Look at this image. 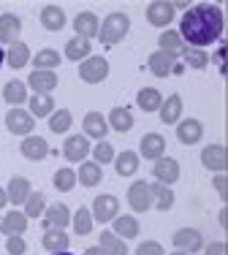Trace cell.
I'll return each instance as SVG.
<instances>
[{
	"label": "cell",
	"mask_w": 228,
	"mask_h": 255,
	"mask_svg": "<svg viewBox=\"0 0 228 255\" xmlns=\"http://www.w3.org/2000/svg\"><path fill=\"white\" fill-rule=\"evenodd\" d=\"M8 204V196H5V187H0V209Z\"/></svg>",
	"instance_id": "f907efd6"
},
{
	"label": "cell",
	"mask_w": 228,
	"mask_h": 255,
	"mask_svg": "<svg viewBox=\"0 0 228 255\" xmlns=\"http://www.w3.org/2000/svg\"><path fill=\"white\" fill-rule=\"evenodd\" d=\"M174 247L177 250H182V253H201L204 250V236H201V231H196V228H179L177 234H174Z\"/></svg>",
	"instance_id": "8992f818"
},
{
	"label": "cell",
	"mask_w": 228,
	"mask_h": 255,
	"mask_svg": "<svg viewBox=\"0 0 228 255\" xmlns=\"http://www.w3.org/2000/svg\"><path fill=\"white\" fill-rule=\"evenodd\" d=\"M136 255H166L163 253V245H160V242H141L139 247H136Z\"/></svg>",
	"instance_id": "bcb514c9"
},
{
	"label": "cell",
	"mask_w": 228,
	"mask_h": 255,
	"mask_svg": "<svg viewBox=\"0 0 228 255\" xmlns=\"http://www.w3.org/2000/svg\"><path fill=\"white\" fill-rule=\"evenodd\" d=\"M82 128H85V136L95 138V141H104L106 133H109V125H106V117L101 112H87L85 120H82Z\"/></svg>",
	"instance_id": "e0dca14e"
},
{
	"label": "cell",
	"mask_w": 228,
	"mask_h": 255,
	"mask_svg": "<svg viewBox=\"0 0 228 255\" xmlns=\"http://www.w3.org/2000/svg\"><path fill=\"white\" fill-rule=\"evenodd\" d=\"M55 87H57L55 71H33L27 76V90H33V95H52Z\"/></svg>",
	"instance_id": "8fae6325"
},
{
	"label": "cell",
	"mask_w": 228,
	"mask_h": 255,
	"mask_svg": "<svg viewBox=\"0 0 228 255\" xmlns=\"http://www.w3.org/2000/svg\"><path fill=\"white\" fill-rule=\"evenodd\" d=\"M152 174H155V182H160V185H174V182L179 179V163L174 160V157H158V160L152 163Z\"/></svg>",
	"instance_id": "ba28073f"
},
{
	"label": "cell",
	"mask_w": 228,
	"mask_h": 255,
	"mask_svg": "<svg viewBox=\"0 0 228 255\" xmlns=\"http://www.w3.org/2000/svg\"><path fill=\"white\" fill-rule=\"evenodd\" d=\"M19 149H22V155H25L27 160H44V157L49 155V144H46V138L35 136V133L22 138Z\"/></svg>",
	"instance_id": "ac0fdd59"
},
{
	"label": "cell",
	"mask_w": 228,
	"mask_h": 255,
	"mask_svg": "<svg viewBox=\"0 0 228 255\" xmlns=\"http://www.w3.org/2000/svg\"><path fill=\"white\" fill-rule=\"evenodd\" d=\"M128 204L133 212H147L152 209V196H149V182L136 179L133 185L128 187Z\"/></svg>",
	"instance_id": "5b68a950"
},
{
	"label": "cell",
	"mask_w": 228,
	"mask_h": 255,
	"mask_svg": "<svg viewBox=\"0 0 228 255\" xmlns=\"http://www.w3.org/2000/svg\"><path fill=\"white\" fill-rule=\"evenodd\" d=\"M30 193H33V187H30V182H27L25 177H11L8 187H5V196H8V201L16 204V206L25 204Z\"/></svg>",
	"instance_id": "83f0119b"
},
{
	"label": "cell",
	"mask_w": 228,
	"mask_h": 255,
	"mask_svg": "<svg viewBox=\"0 0 228 255\" xmlns=\"http://www.w3.org/2000/svg\"><path fill=\"white\" fill-rule=\"evenodd\" d=\"M139 231H141V226L133 215H117L112 220V234H117L119 239H136Z\"/></svg>",
	"instance_id": "ffe728a7"
},
{
	"label": "cell",
	"mask_w": 228,
	"mask_h": 255,
	"mask_svg": "<svg viewBox=\"0 0 228 255\" xmlns=\"http://www.w3.org/2000/svg\"><path fill=\"white\" fill-rule=\"evenodd\" d=\"M136 103H139L141 112H158L160 103H163V95H160V90H155V87H141L139 95H136Z\"/></svg>",
	"instance_id": "e575fe53"
},
{
	"label": "cell",
	"mask_w": 228,
	"mask_h": 255,
	"mask_svg": "<svg viewBox=\"0 0 228 255\" xmlns=\"http://www.w3.org/2000/svg\"><path fill=\"white\" fill-rule=\"evenodd\" d=\"M98 247L106 255H128V245H125V239H119L117 234H112V231H104V234H101Z\"/></svg>",
	"instance_id": "8d00e7d4"
},
{
	"label": "cell",
	"mask_w": 228,
	"mask_h": 255,
	"mask_svg": "<svg viewBox=\"0 0 228 255\" xmlns=\"http://www.w3.org/2000/svg\"><path fill=\"white\" fill-rule=\"evenodd\" d=\"M5 63H8L11 68H25L30 63V46L25 41H14V44L8 46V52H5Z\"/></svg>",
	"instance_id": "1f68e13d"
},
{
	"label": "cell",
	"mask_w": 228,
	"mask_h": 255,
	"mask_svg": "<svg viewBox=\"0 0 228 255\" xmlns=\"http://www.w3.org/2000/svg\"><path fill=\"white\" fill-rule=\"evenodd\" d=\"M30 60H33V65H35L33 71H55L57 65L63 63V57H60L57 49H41V52H35Z\"/></svg>",
	"instance_id": "d6a6232c"
},
{
	"label": "cell",
	"mask_w": 228,
	"mask_h": 255,
	"mask_svg": "<svg viewBox=\"0 0 228 255\" xmlns=\"http://www.w3.org/2000/svg\"><path fill=\"white\" fill-rule=\"evenodd\" d=\"M93 212H90V206H79L76 209V215H71V226H74V234L76 236H87L93 234Z\"/></svg>",
	"instance_id": "836d02e7"
},
{
	"label": "cell",
	"mask_w": 228,
	"mask_h": 255,
	"mask_svg": "<svg viewBox=\"0 0 228 255\" xmlns=\"http://www.w3.org/2000/svg\"><path fill=\"white\" fill-rule=\"evenodd\" d=\"M182 57H185V65H190V68H196V71H204L209 65L207 49H190V46H185Z\"/></svg>",
	"instance_id": "b9f144b4"
},
{
	"label": "cell",
	"mask_w": 228,
	"mask_h": 255,
	"mask_svg": "<svg viewBox=\"0 0 228 255\" xmlns=\"http://www.w3.org/2000/svg\"><path fill=\"white\" fill-rule=\"evenodd\" d=\"M171 255H188V253H182V250H174Z\"/></svg>",
	"instance_id": "db71d44e"
},
{
	"label": "cell",
	"mask_w": 228,
	"mask_h": 255,
	"mask_svg": "<svg viewBox=\"0 0 228 255\" xmlns=\"http://www.w3.org/2000/svg\"><path fill=\"white\" fill-rule=\"evenodd\" d=\"M3 60H5V52L0 49V68H3Z\"/></svg>",
	"instance_id": "f5cc1de1"
},
{
	"label": "cell",
	"mask_w": 228,
	"mask_h": 255,
	"mask_svg": "<svg viewBox=\"0 0 228 255\" xmlns=\"http://www.w3.org/2000/svg\"><path fill=\"white\" fill-rule=\"evenodd\" d=\"M226 147L223 144H209V147H204L201 149V163H204V168H209V171H215V174H223L226 171Z\"/></svg>",
	"instance_id": "4fadbf2b"
},
{
	"label": "cell",
	"mask_w": 228,
	"mask_h": 255,
	"mask_svg": "<svg viewBox=\"0 0 228 255\" xmlns=\"http://www.w3.org/2000/svg\"><path fill=\"white\" fill-rule=\"evenodd\" d=\"M93 220H98V223H112L114 217H117V212H119V201L114 196H109V193H104V196H98L93 201Z\"/></svg>",
	"instance_id": "52a82bcc"
},
{
	"label": "cell",
	"mask_w": 228,
	"mask_h": 255,
	"mask_svg": "<svg viewBox=\"0 0 228 255\" xmlns=\"http://www.w3.org/2000/svg\"><path fill=\"white\" fill-rule=\"evenodd\" d=\"M149 196H152V206L160 212H169L174 206V190L169 185H160V182H152L149 185Z\"/></svg>",
	"instance_id": "f1b7e54d"
},
{
	"label": "cell",
	"mask_w": 228,
	"mask_h": 255,
	"mask_svg": "<svg viewBox=\"0 0 228 255\" xmlns=\"http://www.w3.org/2000/svg\"><path fill=\"white\" fill-rule=\"evenodd\" d=\"M109 76V60L101 57V54H90L87 60L79 63V79L87 84H98Z\"/></svg>",
	"instance_id": "3957f363"
},
{
	"label": "cell",
	"mask_w": 228,
	"mask_h": 255,
	"mask_svg": "<svg viewBox=\"0 0 228 255\" xmlns=\"http://www.w3.org/2000/svg\"><path fill=\"white\" fill-rule=\"evenodd\" d=\"M41 217H44V228L46 231H63L71 223V212H68L65 204H49Z\"/></svg>",
	"instance_id": "30bf717a"
},
{
	"label": "cell",
	"mask_w": 228,
	"mask_h": 255,
	"mask_svg": "<svg viewBox=\"0 0 228 255\" xmlns=\"http://www.w3.org/2000/svg\"><path fill=\"white\" fill-rule=\"evenodd\" d=\"M52 255H71V253H68V250H65V253H52Z\"/></svg>",
	"instance_id": "11a10c76"
},
{
	"label": "cell",
	"mask_w": 228,
	"mask_h": 255,
	"mask_svg": "<svg viewBox=\"0 0 228 255\" xmlns=\"http://www.w3.org/2000/svg\"><path fill=\"white\" fill-rule=\"evenodd\" d=\"M0 231H3L5 236H22L27 231L25 212H5V215L0 217Z\"/></svg>",
	"instance_id": "603a6c76"
},
{
	"label": "cell",
	"mask_w": 228,
	"mask_h": 255,
	"mask_svg": "<svg viewBox=\"0 0 228 255\" xmlns=\"http://www.w3.org/2000/svg\"><path fill=\"white\" fill-rule=\"evenodd\" d=\"M212 60H215V63H218V65H223V49H218V54H215Z\"/></svg>",
	"instance_id": "816d5d0a"
},
{
	"label": "cell",
	"mask_w": 228,
	"mask_h": 255,
	"mask_svg": "<svg viewBox=\"0 0 228 255\" xmlns=\"http://www.w3.org/2000/svg\"><path fill=\"white\" fill-rule=\"evenodd\" d=\"M90 138L87 136H68L65 138V144H63V155H65V160L68 163H82V160H87V155H90Z\"/></svg>",
	"instance_id": "9c48e42d"
},
{
	"label": "cell",
	"mask_w": 228,
	"mask_h": 255,
	"mask_svg": "<svg viewBox=\"0 0 228 255\" xmlns=\"http://www.w3.org/2000/svg\"><path fill=\"white\" fill-rule=\"evenodd\" d=\"M204 136V125L199 120L188 117V120H179L177 123V138L179 144H185V147H190V144H199Z\"/></svg>",
	"instance_id": "9a60e30c"
},
{
	"label": "cell",
	"mask_w": 228,
	"mask_h": 255,
	"mask_svg": "<svg viewBox=\"0 0 228 255\" xmlns=\"http://www.w3.org/2000/svg\"><path fill=\"white\" fill-rule=\"evenodd\" d=\"M215 190L220 193V198H226V177L223 174H215Z\"/></svg>",
	"instance_id": "c3c4849f"
},
{
	"label": "cell",
	"mask_w": 228,
	"mask_h": 255,
	"mask_svg": "<svg viewBox=\"0 0 228 255\" xmlns=\"http://www.w3.org/2000/svg\"><path fill=\"white\" fill-rule=\"evenodd\" d=\"M41 245H44V250L49 253H65L71 245V236L65 234V231H46L44 239H41Z\"/></svg>",
	"instance_id": "d590c367"
},
{
	"label": "cell",
	"mask_w": 228,
	"mask_h": 255,
	"mask_svg": "<svg viewBox=\"0 0 228 255\" xmlns=\"http://www.w3.org/2000/svg\"><path fill=\"white\" fill-rule=\"evenodd\" d=\"M223 35V11L220 5L199 3L193 8H185L179 19V38L190 49H207L209 44Z\"/></svg>",
	"instance_id": "6da1fadb"
},
{
	"label": "cell",
	"mask_w": 228,
	"mask_h": 255,
	"mask_svg": "<svg viewBox=\"0 0 228 255\" xmlns=\"http://www.w3.org/2000/svg\"><path fill=\"white\" fill-rule=\"evenodd\" d=\"M158 52H166L177 60V57H182V52H185V41L179 38L177 30H163V35L158 38Z\"/></svg>",
	"instance_id": "484cf974"
},
{
	"label": "cell",
	"mask_w": 228,
	"mask_h": 255,
	"mask_svg": "<svg viewBox=\"0 0 228 255\" xmlns=\"http://www.w3.org/2000/svg\"><path fill=\"white\" fill-rule=\"evenodd\" d=\"M101 179H104V168L95 160H82V166L76 168V182L85 187H95L101 185Z\"/></svg>",
	"instance_id": "cb8c5ba5"
},
{
	"label": "cell",
	"mask_w": 228,
	"mask_h": 255,
	"mask_svg": "<svg viewBox=\"0 0 228 255\" xmlns=\"http://www.w3.org/2000/svg\"><path fill=\"white\" fill-rule=\"evenodd\" d=\"M5 250H8V255H25L27 253L25 236H8V239H5Z\"/></svg>",
	"instance_id": "f6af8a7d"
},
{
	"label": "cell",
	"mask_w": 228,
	"mask_h": 255,
	"mask_svg": "<svg viewBox=\"0 0 228 255\" xmlns=\"http://www.w3.org/2000/svg\"><path fill=\"white\" fill-rule=\"evenodd\" d=\"M114 171L119 174V177H133L136 171H139V155L130 152V149H125V152L114 155Z\"/></svg>",
	"instance_id": "f546056e"
},
{
	"label": "cell",
	"mask_w": 228,
	"mask_h": 255,
	"mask_svg": "<svg viewBox=\"0 0 228 255\" xmlns=\"http://www.w3.org/2000/svg\"><path fill=\"white\" fill-rule=\"evenodd\" d=\"M52 182H55V190L60 193H68L76 187V171L74 168H57L55 177H52Z\"/></svg>",
	"instance_id": "60d3db41"
},
{
	"label": "cell",
	"mask_w": 228,
	"mask_h": 255,
	"mask_svg": "<svg viewBox=\"0 0 228 255\" xmlns=\"http://www.w3.org/2000/svg\"><path fill=\"white\" fill-rule=\"evenodd\" d=\"M46 120H49V130L52 133H68V128L74 125V114H71L68 109H55Z\"/></svg>",
	"instance_id": "74e56055"
},
{
	"label": "cell",
	"mask_w": 228,
	"mask_h": 255,
	"mask_svg": "<svg viewBox=\"0 0 228 255\" xmlns=\"http://www.w3.org/2000/svg\"><path fill=\"white\" fill-rule=\"evenodd\" d=\"M41 25L46 30H52V33L63 30L65 27V11L60 8V5H44V8H41Z\"/></svg>",
	"instance_id": "4dcf8cb0"
},
{
	"label": "cell",
	"mask_w": 228,
	"mask_h": 255,
	"mask_svg": "<svg viewBox=\"0 0 228 255\" xmlns=\"http://www.w3.org/2000/svg\"><path fill=\"white\" fill-rule=\"evenodd\" d=\"M22 206H25V217H27V220H30V217H41V215H44V209H46L44 193H35V190H33Z\"/></svg>",
	"instance_id": "7bdbcfd3"
},
{
	"label": "cell",
	"mask_w": 228,
	"mask_h": 255,
	"mask_svg": "<svg viewBox=\"0 0 228 255\" xmlns=\"http://www.w3.org/2000/svg\"><path fill=\"white\" fill-rule=\"evenodd\" d=\"M149 71H152L158 79H166V76H171L174 71H182V65L166 52H152L149 54Z\"/></svg>",
	"instance_id": "5bb4252c"
},
{
	"label": "cell",
	"mask_w": 228,
	"mask_h": 255,
	"mask_svg": "<svg viewBox=\"0 0 228 255\" xmlns=\"http://www.w3.org/2000/svg\"><path fill=\"white\" fill-rule=\"evenodd\" d=\"M182 106L185 103H182V98H179L177 93L169 95V98H163V103H160V109H158L160 120H163L166 125H177L179 120H182Z\"/></svg>",
	"instance_id": "d4e9b609"
},
{
	"label": "cell",
	"mask_w": 228,
	"mask_h": 255,
	"mask_svg": "<svg viewBox=\"0 0 228 255\" xmlns=\"http://www.w3.org/2000/svg\"><path fill=\"white\" fill-rule=\"evenodd\" d=\"M5 128H8V133H14V136H33V128H35V117L27 112V109H8V114H5Z\"/></svg>",
	"instance_id": "277c9868"
},
{
	"label": "cell",
	"mask_w": 228,
	"mask_h": 255,
	"mask_svg": "<svg viewBox=\"0 0 228 255\" xmlns=\"http://www.w3.org/2000/svg\"><path fill=\"white\" fill-rule=\"evenodd\" d=\"M85 255H106V253L101 250V247H87V250H85Z\"/></svg>",
	"instance_id": "681fc988"
},
{
	"label": "cell",
	"mask_w": 228,
	"mask_h": 255,
	"mask_svg": "<svg viewBox=\"0 0 228 255\" xmlns=\"http://www.w3.org/2000/svg\"><path fill=\"white\" fill-rule=\"evenodd\" d=\"M90 152H93V160L98 163V166H104V163H112V160H114V155H117V152H114V147H112L109 141H106V138L95 144V147L90 149Z\"/></svg>",
	"instance_id": "ee69618b"
},
{
	"label": "cell",
	"mask_w": 228,
	"mask_h": 255,
	"mask_svg": "<svg viewBox=\"0 0 228 255\" xmlns=\"http://www.w3.org/2000/svg\"><path fill=\"white\" fill-rule=\"evenodd\" d=\"M139 152H141V157H147V160L155 163L158 157L166 155V138L160 136V133H147L139 141Z\"/></svg>",
	"instance_id": "2e32d148"
},
{
	"label": "cell",
	"mask_w": 228,
	"mask_h": 255,
	"mask_svg": "<svg viewBox=\"0 0 228 255\" xmlns=\"http://www.w3.org/2000/svg\"><path fill=\"white\" fill-rule=\"evenodd\" d=\"M204 255H226V245L223 242H209V245L204 247Z\"/></svg>",
	"instance_id": "7dc6e473"
},
{
	"label": "cell",
	"mask_w": 228,
	"mask_h": 255,
	"mask_svg": "<svg viewBox=\"0 0 228 255\" xmlns=\"http://www.w3.org/2000/svg\"><path fill=\"white\" fill-rule=\"evenodd\" d=\"M27 103H30L27 112L33 114V117H49V114L55 112V98H52V95H33Z\"/></svg>",
	"instance_id": "ab89813d"
},
{
	"label": "cell",
	"mask_w": 228,
	"mask_h": 255,
	"mask_svg": "<svg viewBox=\"0 0 228 255\" xmlns=\"http://www.w3.org/2000/svg\"><path fill=\"white\" fill-rule=\"evenodd\" d=\"M65 57L68 60H87L90 57V41L87 38H79V35H76V38H68V44H65Z\"/></svg>",
	"instance_id": "f35d334b"
},
{
	"label": "cell",
	"mask_w": 228,
	"mask_h": 255,
	"mask_svg": "<svg viewBox=\"0 0 228 255\" xmlns=\"http://www.w3.org/2000/svg\"><path fill=\"white\" fill-rule=\"evenodd\" d=\"M128 30H130L128 14H122V11H114V14H109L104 22H101V27H98V41H101V44H106V46H114V44H119V41L128 35Z\"/></svg>",
	"instance_id": "7a4b0ae2"
},
{
	"label": "cell",
	"mask_w": 228,
	"mask_h": 255,
	"mask_svg": "<svg viewBox=\"0 0 228 255\" xmlns=\"http://www.w3.org/2000/svg\"><path fill=\"white\" fill-rule=\"evenodd\" d=\"M3 101L11 103V109H22V103H27V84L19 79H11L3 84Z\"/></svg>",
	"instance_id": "44dd1931"
},
{
	"label": "cell",
	"mask_w": 228,
	"mask_h": 255,
	"mask_svg": "<svg viewBox=\"0 0 228 255\" xmlns=\"http://www.w3.org/2000/svg\"><path fill=\"white\" fill-rule=\"evenodd\" d=\"M106 125H109L112 130H117V133H128L130 128H133V114H130V109H125V106H114L109 112V117H106Z\"/></svg>",
	"instance_id": "4316f807"
},
{
	"label": "cell",
	"mask_w": 228,
	"mask_h": 255,
	"mask_svg": "<svg viewBox=\"0 0 228 255\" xmlns=\"http://www.w3.org/2000/svg\"><path fill=\"white\" fill-rule=\"evenodd\" d=\"M98 27H101V22H98V16L93 14V11H82V14H76V19H74V30H76V35L79 38H95L98 35Z\"/></svg>",
	"instance_id": "7402d4cb"
},
{
	"label": "cell",
	"mask_w": 228,
	"mask_h": 255,
	"mask_svg": "<svg viewBox=\"0 0 228 255\" xmlns=\"http://www.w3.org/2000/svg\"><path fill=\"white\" fill-rule=\"evenodd\" d=\"M22 33V19L16 14H0V44H14L19 41Z\"/></svg>",
	"instance_id": "d6986e66"
},
{
	"label": "cell",
	"mask_w": 228,
	"mask_h": 255,
	"mask_svg": "<svg viewBox=\"0 0 228 255\" xmlns=\"http://www.w3.org/2000/svg\"><path fill=\"white\" fill-rule=\"evenodd\" d=\"M174 16L177 14H174L171 3H166V0H155V3L147 5V22L152 27H169Z\"/></svg>",
	"instance_id": "7c38bea8"
}]
</instances>
